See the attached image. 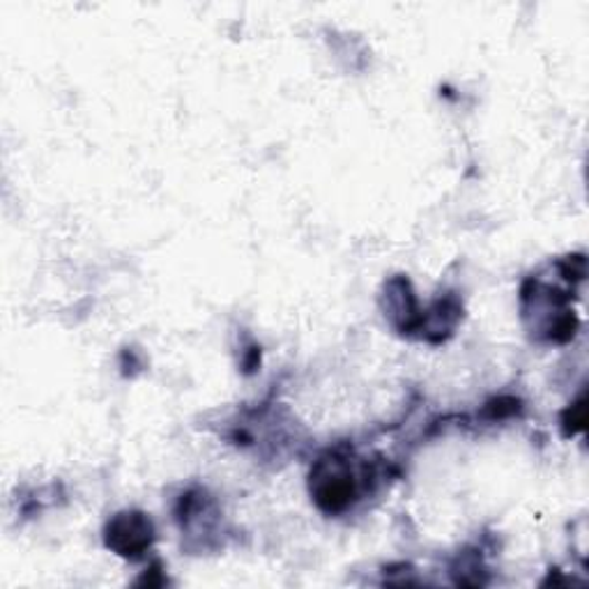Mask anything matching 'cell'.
<instances>
[{"label": "cell", "instance_id": "1", "mask_svg": "<svg viewBox=\"0 0 589 589\" xmlns=\"http://www.w3.org/2000/svg\"><path fill=\"white\" fill-rule=\"evenodd\" d=\"M107 541L113 550H118V555L139 558L152 541L150 522L141 513H122L109 526Z\"/></svg>", "mask_w": 589, "mask_h": 589}]
</instances>
